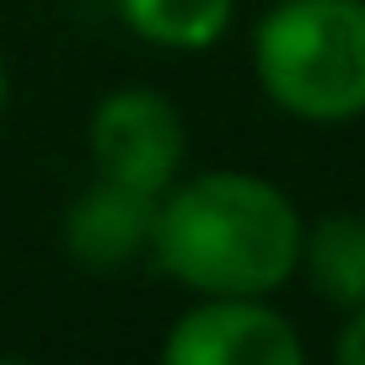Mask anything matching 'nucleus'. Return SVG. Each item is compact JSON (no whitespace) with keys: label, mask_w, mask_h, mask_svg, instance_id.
<instances>
[{"label":"nucleus","mask_w":365,"mask_h":365,"mask_svg":"<svg viewBox=\"0 0 365 365\" xmlns=\"http://www.w3.org/2000/svg\"><path fill=\"white\" fill-rule=\"evenodd\" d=\"M301 354V333L263 296H205L161 344L167 365H296Z\"/></svg>","instance_id":"20e7f679"},{"label":"nucleus","mask_w":365,"mask_h":365,"mask_svg":"<svg viewBox=\"0 0 365 365\" xmlns=\"http://www.w3.org/2000/svg\"><path fill=\"white\" fill-rule=\"evenodd\" d=\"M156 199L161 194H140L129 182L97 178L91 188H81L65 210V252L81 269L113 274L129 269L135 258L150 252L156 237Z\"/></svg>","instance_id":"39448f33"},{"label":"nucleus","mask_w":365,"mask_h":365,"mask_svg":"<svg viewBox=\"0 0 365 365\" xmlns=\"http://www.w3.org/2000/svg\"><path fill=\"white\" fill-rule=\"evenodd\" d=\"M182 118L172 97L150 86H118L91 108V161L113 182L140 194H167L182 167Z\"/></svg>","instance_id":"7ed1b4c3"},{"label":"nucleus","mask_w":365,"mask_h":365,"mask_svg":"<svg viewBox=\"0 0 365 365\" xmlns=\"http://www.w3.org/2000/svg\"><path fill=\"white\" fill-rule=\"evenodd\" d=\"M6 91H11V81H6V59H0V113H6Z\"/></svg>","instance_id":"1a4fd4ad"},{"label":"nucleus","mask_w":365,"mask_h":365,"mask_svg":"<svg viewBox=\"0 0 365 365\" xmlns=\"http://www.w3.org/2000/svg\"><path fill=\"white\" fill-rule=\"evenodd\" d=\"M118 16L156 48H210L237 16V0H118Z\"/></svg>","instance_id":"0eeeda50"},{"label":"nucleus","mask_w":365,"mask_h":365,"mask_svg":"<svg viewBox=\"0 0 365 365\" xmlns=\"http://www.w3.org/2000/svg\"><path fill=\"white\" fill-rule=\"evenodd\" d=\"M301 226L269 178L205 172L156 199L150 252L178 285L199 296H274L301 269Z\"/></svg>","instance_id":"f257e3e1"},{"label":"nucleus","mask_w":365,"mask_h":365,"mask_svg":"<svg viewBox=\"0 0 365 365\" xmlns=\"http://www.w3.org/2000/svg\"><path fill=\"white\" fill-rule=\"evenodd\" d=\"M301 263L322 301L365 307V215H322L301 242Z\"/></svg>","instance_id":"423d86ee"},{"label":"nucleus","mask_w":365,"mask_h":365,"mask_svg":"<svg viewBox=\"0 0 365 365\" xmlns=\"http://www.w3.org/2000/svg\"><path fill=\"white\" fill-rule=\"evenodd\" d=\"M333 360L339 365H365V307H354V317L333 339Z\"/></svg>","instance_id":"6e6552de"},{"label":"nucleus","mask_w":365,"mask_h":365,"mask_svg":"<svg viewBox=\"0 0 365 365\" xmlns=\"http://www.w3.org/2000/svg\"><path fill=\"white\" fill-rule=\"evenodd\" d=\"M258 86L307 124L365 113V0H279L252 33Z\"/></svg>","instance_id":"f03ea898"}]
</instances>
